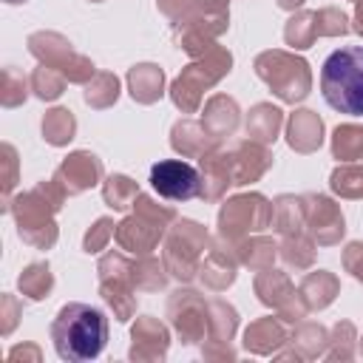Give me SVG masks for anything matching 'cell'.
Instances as JSON below:
<instances>
[{
  "label": "cell",
  "instance_id": "6da1fadb",
  "mask_svg": "<svg viewBox=\"0 0 363 363\" xmlns=\"http://www.w3.org/2000/svg\"><path fill=\"white\" fill-rule=\"evenodd\" d=\"M51 340L62 360H71V363L94 360L105 349L108 318L99 306L71 301L57 312L51 323Z\"/></svg>",
  "mask_w": 363,
  "mask_h": 363
},
{
  "label": "cell",
  "instance_id": "7a4b0ae2",
  "mask_svg": "<svg viewBox=\"0 0 363 363\" xmlns=\"http://www.w3.org/2000/svg\"><path fill=\"white\" fill-rule=\"evenodd\" d=\"M320 94L346 116H363V45H343L323 60Z\"/></svg>",
  "mask_w": 363,
  "mask_h": 363
},
{
  "label": "cell",
  "instance_id": "3957f363",
  "mask_svg": "<svg viewBox=\"0 0 363 363\" xmlns=\"http://www.w3.org/2000/svg\"><path fill=\"white\" fill-rule=\"evenodd\" d=\"M150 187L167 201H187L199 193L201 179L190 162L182 159H162L150 167Z\"/></svg>",
  "mask_w": 363,
  "mask_h": 363
}]
</instances>
